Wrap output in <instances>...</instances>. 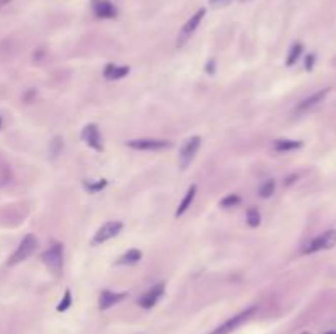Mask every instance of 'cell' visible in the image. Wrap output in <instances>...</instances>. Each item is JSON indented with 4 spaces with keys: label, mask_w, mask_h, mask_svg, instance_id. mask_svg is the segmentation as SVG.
Here are the masks:
<instances>
[{
    "label": "cell",
    "mask_w": 336,
    "mask_h": 334,
    "mask_svg": "<svg viewBox=\"0 0 336 334\" xmlns=\"http://www.w3.org/2000/svg\"><path fill=\"white\" fill-rule=\"evenodd\" d=\"M233 0H210V5L215 7V9H221V7H226L230 5Z\"/></svg>",
    "instance_id": "cell-25"
},
{
    "label": "cell",
    "mask_w": 336,
    "mask_h": 334,
    "mask_svg": "<svg viewBox=\"0 0 336 334\" xmlns=\"http://www.w3.org/2000/svg\"><path fill=\"white\" fill-rule=\"evenodd\" d=\"M328 92H330V89H323L317 92V94H313L310 97H307L305 100H302L295 108V113H304V112H309L310 108H313V106H317L318 103H321L325 100V97L328 95Z\"/></svg>",
    "instance_id": "cell-12"
},
{
    "label": "cell",
    "mask_w": 336,
    "mask_h": 334,
    "mask_svg": "<svg viewBox=\"0 0 336 334\" xmlns=\"http://www.w3.org/2000/svg\"><path fill=\"white\" fill-rule=\"evenodd\" d=\"M37 247H38L37 236H33V234H26V236L21 239V243L18 244L17 251L12 254V257L9 259L7 264H9V266H17V264H20V262L26 261L35 251H37Z\"/></svg>",
    "instance_id": "cell-2"
},
{
    "label": "cell",
    "mask_w": 336,
    "mask_h": 334,
    "mask_svg": "<svg viewBox=\"0 0 336 334\" xmlns=\"http://www.w3.org/2000/svg\"><path fill=\"white\" fill-rule=\"evenodd\" d=\"M302 334H310V332H302Z\"/></svg>",
    "instance_id": "cell-29"
},
{
    "label": "cell",
    "mask_w": 336,
    "mask_h": 334,
    "mask_svg": "<svg viewBox=\"0 0 336 334\" xmlns=\"http://www.w3.org/2000/svg\"><path fill=\"white\" fill-rule=\"evenodd\" d=\"M313 64H315V54H309V56H307V59H305V69L312 70Z\"/></svg>",
    "instance_id": "cell-26"
},
{
    "label": "cell",
    "mask_w": 336,
    "mask_h": 334,
    "mask_svg": "<svg viewBox=\"0 0 336 334\" xmlns=\"http://www.w3.org/2000/svg\"><path fill=\"white\" fill-rule=\"evenodd\" d=\"M204 17H205V9H198V10L194 13V15H192V17L187 20V23L182 26L181 33H179L177 46H182V45H185V43L189 41V38L195 33V30L198 28V25L202 23Z\"/></svg>",
    "instance_id": "cell-7"
},
{
    "label": "cell",
    "mask_w": 336,
    "mask_h": 334,
    "mask_svg": "<svg viewBox=\"0 0 336 334\" xmlns=\"http://www.w3.org/2000/svg\"><path fill=\"white\" fill-rule=\"evenodd\" d=\"M121 228H123V223L121 221H107L105 225H102L97 230V233L94 234V239H92V244H104L109 239L115 238L120 234Z\"/></svg>",
    "instance_id": "cell-8"
},
{
    "label": "cell",
    "mask_w": 336,
    "mask_h": 334,
    "mask_svg": "<svg viewBox=\"0 0 336 334\" xmlns=\"http://www.w3.org/2000/svg\"><path fill=\"white\" fill-rule=\"evenodd\" d=\"M240 202H241L240 195H237V194H230V195H226L225 198H221V200H220V207H223V208H231V207H237V205H240Z\"/></svg>",
    "instance_id": "cell-22"
},
{
    "label": "cell",
    "mask_w": 336,
    "mask_h": 334,
    "mask_svg": "<svg viewBox=\"0 0 336 334\" xmlns=\"http://www.w3.org/2000/svg\"><path fill=\"white\" fill-rule=\"evenodd\" d=\"M274 190H276V180H274V179H267V180L259 187V197H261V198L273 197Z\"/></svg>",
    "instance_id": "cell-19"
},
{
    "label": "cell",
    "mask_w": 336,
    "mask_h": 334,
    "mask_svg": "<svg viewBox=\"0 0 336 334\" xmlns=\"http://www.w3.org/2000/svg\"><path fill=\"white\" fill-rule=\"evenodd\" d=\"M128 296L126 292H120V293H115V292H110V290H104L102 293H100V298H98V308L105 311L112 308L113 305L120 303L121 300H125Z\"/></svg>",
    "instance_id": "cell-11"
},
{
    "label": "cell",
    "mask_w": 336,
    "mask_h": 334,
    "mask_svg": "<svg viewBox=\"0 0 336 334\" xmlns=\"http://www.w3.org/2000/svg\"><path fill=\"white\" fill-rule=\"evenodd\" d=\"M126 146L137 151H162L173 146L171 141L166 139H154V138H143V139H131L126 141Z\"/></svg>",
    "instance_id": "cell-5"
},
{
    "label": "cell",
    "mask_w": 336,
    "mask_h": 334,
    "mask_svg": "<svg viewBox=\"0 0 336 334\" xmlns=\"http://www.w3.org/2000/svg\"><path fill=\"white\" fill-rule=\"evenodd\" d=\"M162 295H164V283L161 282V283H156L154 287L149 288L145 295H141L138 300V305L145 310H151L154 305L159 302V298Z\"/></svg>",
    "instance_id": "cell-10"
},
{
    "label": "cell",
    "mask_w": 336,
    "mask_h": 334,
    "mask_svg": "<svg viewBox=\"0 0 336 334\" xmlns=\"http://www.w3.org/2000/svg\"><path fill=\"white\" fill-rule=\"evenodd\" d=\"M202 144V138L200 136H192L189 139L184 141V144L181 146V153H179V166L181 169H187L190 166V162L194 161L197 151Z\"/></svg>",
    "instance_id": "cell-3"
},
{
    "label": "cell",
    "mask_w": 336,
    "mask_h": 334,
    "mask_svg": "<svg viewBox=\"0 0 336 334\" xmlns=\"http://www.w3.org/2000/svg\"><path fill=\"white\" fill-rule=\"evenodd\" d=\"M84 187H85V190H89L90 194H97V192L104 190L107 187V180L102 179L97 182H84Z\"/></svg>",
    "instance_id": "cell-23"
},
{
    "label": "cell",
    "mask_w": 336,
    "mask_h": 334,
    "mask_svg": "<svg viewBox=\"0 0 336 334\" xmlns=\"http://www.w3.org/2000/svg\"><path fill=\"white\" fill-rule=\"evenodd\" d=\"M205 70H207V74H210V76L215 74V59H210L209 62H207Z\"/></svg>",
    "instance_id": "cell-27"
},
{
    "label": "cell",
    "mask_w": 336,
    "mask_h": 334,
    "mask_svg": "<svg viewBox=\"0 0 336 334\" xmlns=\"http://www.w3.org/2000/svg\"><path fill=\"white\" fill-rule=\"evenodd\" d=\"M246 223L251 226V228H257L261 223V215L256 208H249L246 213Z\"/></svg>",
    "instance_id": "cell-21"
},
{
    "label": "cell",
    "mask_w": 336,
    "mask_h": 334,
    "mask_svg": "<svg viewBox=\"0 0 336 334\" xmlns=\"http://www.w3.org/2000/svg\"><path fill=\"white\" fill-rule=\"evenodd\" d=\"M71 303H73V295H71V290H66V292H64L62 300L59 302L58 307H56V310H58L59 313H62V311H66V310L71 308Z\"/></svg>",
    "instance_id": "cell-24"
},
{
    "label": "cell",
    "mask_w": 336,
    "mask_h": 334,
    "mask_svg": "<svg viewBox=\"0 0 336 334\" xmlns=\"http://www.w3.org/2000/svg\"><path fill=\"white\" fill-rule=\"evenodd\" d=\"M254 311H256V307H251V308H248L245 311H241V313L234 315L233 318H230L223 324H220L218 328L215 331H212L210 334H231L233 331H237L241 324H245L248 319L254 315Z\"/></svg>",
    "instance_id": "cell-4"
},
{
    "label": "cell",
    "mask_w": 336,
    "mask_h": 334,
    "mask_svg": "<svg viewBox=\"0 0 336 334\" xmlns=\"http://www.w3.org/2000/svg\"><path fill=\"white\" fill-rule=\"evenodd\" d=\"M302 51H304V46L300 45V43H295L294 46L290 48V53H289V56H287V61H285V64L290 67V66H294V64L298 61V58H300V54H302Z\"/></svg>",
    "instance_id": "cell-18"
},
{
    "label": "cell",
    "mask_w": 336,
    "mask_h": 334,
    "mask_svg": "<svg viewBox=\"0 0 336 334\" xmlns=\"http://www.w3.org/2000/svg\"><path fill=\"white\" fill-rule=\"evenodd\" d=\"M94 10H95V15L98 18H113L117 15L115 7H113L110 2H107V0H98L94 7Z\"/></svg>",
    "instance_id": "cell-14"
},
{
    "label": "cell",
    "mask_w": 336,
    "mask_h": 334,
    "mask_svg": "<svg viewBox=\"0 0 336 334\" xmlns=\"http://www.w3.org/2000/svg\"><path fill=\"white\" fill-rule=\"evenodd\" d=\"M241 2H246V0H241Z\"/></svg>",
    "instance_id": "cell-30"
},
{
    "label": "cell",
    "mask_w": 336,
    "mask_h": 334,
    "mask_svg": "<svg viewBox=\"0 0 336 334\" xmlns=\"http://www.w3.org/2000/svg\"><path fill=\"white\" fill-rule=\"evenodd\" d=\"M334 246H336V230H330V231H325L323 234H320L318 238L313 239L312 243L305 247V254L333 249Z\"/></svg>",
    "instance_id": "cell-6"
},
{
    "label": "cell",
    "mask_w": 336,
    "mask_h": 334,
    "mask_svg": "<svg viewBox=\"0 0 336 334\" xmlns=\"http://www.w3.org/2000/svg\"><path fill=\"white\" fill-rule=\"evenodd\" d=\"M326 334H336V332H333V331H331V332H326Z\"/></svg>",
    "instance_id": "cell-28"
},
{
    "label": "cell",
    "mask_w": 336,
    "mask_h": 334,
    "mask_svg": "<svg viewBox=\"0 0 336 334\" xmlns=\"http://www.w3.org/2000/svg\"><path fill=\"white\" fill-rule=\"evenodd\" d=\"M61 151H62V138L54 136L49 141V154H51V158L54 159V158H58Z\"/></svg>",
    "instance_id": "cell-20"
},
{
    "label": "cell",
    "mask_w": 336,
    "mask_h": 334,
    "mask_svg": "<svg viewBox=\"0 0 336 334\" xmlns=\"http://www.w3.org/2000/svg\"><path fill=\"white\" fill-rule=\"evenodd\" d=\"M302 146H304L302 141H294V139H277V141H274V149L279 153L295 151V149H300Z\"/></svg>",
    "instance_id": "cell-16"
},
{
    "label": "cell",
    "mask_w": 336,
    "mask_h": 334,
    "mask_svg": "<svg viewBox=\"0 0 336 334\" xmlns=\"http://www.w3.org/2000/svg\"><path fill=\"white\" fill-rule=\"evenodd\" d=\"M130 74V67L128 66H117V64H107L104 70V76L107 81H120Z\"/></svg>",
    "instance_id": "cell-13"
},
{
    "label": "cell",
    "mask_w": 336,
    "mask_h": 334,
    "mask_svg": "<svg viewBox=\"0 0 336 334\" xmlns=\"http://www.w3.org/2000/svg\"><path fill=\"white\" fill-rule=\"evenodd\" d=\"M81 138L85 144H87L89 147L95 149V151H104V144H102V136H100V131L97 125L90 123L87 126H84V130L81 133Z\"/></svg>",
    "instance_id": "cell-9"
},
{
    "label": "cell",
    "mask_w": 336,
    "mask_h": 334,
    "mask_svg": "<svg viewBox=\"0 0 336 334\" xmlns=\"http://www.w3.org/2000/svg\"><path fill=\"white\" fill-rule=\"evenodd\" d=\"M195 192H197V185H190L189 187L187 194H185V197L182 198V202L179 203V207L176 210V218L182 216L184 213L189 210V207H190L192 202H194V198H195Z\"/></svg>",
    "instance_id": "cell-15"
},
{
    "label": "cell",
    "mask_w": 336,
    "mask_h": 334,
    "mask_svg": "<svg viewBox=\"0 0 336 334\" xmlns=\"http://www.w3.org/2000/svg\"><path fill=\"white\" fill-rule=\"evenodd\" d=\"M45 266L51 271L56 277H59L62 272V264H64V251H62V244L61 243H53L49 246V249H46L41 255Z\"/></svg>",
    "instance_id": "cell-1"
},
{
    "label": "cell",
    "mask_w": 336,
    "mask_h": 334,
    "mask_svg": "<svg viewBox=\"0 0 336 334\" xmlns=\"http://www.w3.org/2000/svg\"><path fill=\"white\" fill-rule=\"evenodd\" d=\"M141 251H138V249H130L128 252H125L121 257L117 261V264L118 266H130V264H137V262H140V259H141Z\"/></svg>",
    "instance_id": "cell-17"
}]
</instances>
